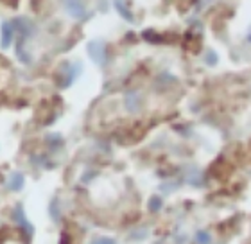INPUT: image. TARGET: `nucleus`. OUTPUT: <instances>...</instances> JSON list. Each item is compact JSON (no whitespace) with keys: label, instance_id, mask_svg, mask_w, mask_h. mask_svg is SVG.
<instances>
[{"label":"nucleus","instance_id":"nucleus-1","mask_svg":"<svg viewBox=\"0 0 251 244\" xmlns=\"http://www.w3.org/2000/svg\"><path fill=\"white\" fill-rule=\"evenodd\" d=\"M88 54L92 56L95 63H102L106 61V52H104V45L102 43H97V42H92L88 43Z\"/></svg>","mask_w":251,"mask_h":244},{"label":"nucleus","instance_id":"nucleus-2","mask_svg":"<svg viewBox=\"0 0 251 244\" xmlns=\"http://www.w3.org/2000/svg\"><path fill=\"white\" fill-rule=\"evenodd\" d=\"M65 5H67V11L70 13V16H74V18H83L84 16L83 0H67Z\"/></svg>","mask_w":251,"mask_h":244},{"label":"nucleus","instance_id":"nucleus-3","mask_svg":"<svg viewBox=\"0 0 251 244\" xmlns=\"http://www.w3.org/2000/svg\"><path fill=\"white\" fill-rule=\"evenodd\" d=\"M61 68L65 70V72H59V78H61V76H65V79H63V81H59V84H61V88H67L68 84H70L74 79H75L77 72H74V67L70 65V63H65Z\"/></svg>","mask_w":251,"mask_h":244},{"label":"nucleus","instance_id":"nucleus-4","mask_svg":"<svg viewBox=\"0 0 251 244\" xmlns=\"http://www.w3.org/2000/svg\"><path fill=\"white\" fill-rule=\"evenodd\" d=\"M13 24H9V22H4L2 24V29H0V36H2V40H0V43H2V47L7 49L9 47L11 40H13Z\"/></svg>","mask_w":251,"mask_h":244},{"label":"nucleus","instance_id":"nucleus-5","mask_svg":"<svg viewBox=\"0 0 251 244\" xmlns=\"http://www.w3.org/2000/svg\"><path fill=\"white\" fill-rule=\"evenodd\" d=\"M126 99H127V101H126V106H127L129 111H136V109L140 108V97H138L135 92H129Z\"/></svg>","mask_w":251,"mask_h":244},{"label":"nucleus","instance_id":"nucleus-6","mask_svg":"<svg viewBox=\"0 0 251 244\" xmlns=\"http://www.w3.org/2000/svg\"><path fill=\"white\" fill-rule=\"evenodd\" d=\"M22 187H24V176H22L20 172H16V174H13L9 180V189H13V190H20Z\"/></svg>","mask_w":251,"mask_h":244},{"label":"nucleus","instance_id":"nucleus-7","mask_svg":"<svg viewBox=\"0 0 251 244\" xmlns=\"http://www.w3.org/2000/svg\"><path fill=\"white\" fill-rule=\"evenodd\" d=\"M115 7H117L119 11H121V15L124 16L126 20H131V22H133V16H131L129 11H127V9L124 7V4H122V0H115Z\"/></svg>","mask_w":251,"mask_h":244},{"label":"nucleus","instance_id":"nucleus-8","mask_svg":"<svg viewBox=\"0 0 251 244\" xmlns=\"http://www.w3.org/2000/svg\"><path fill=\"white\" fill-rule=\"evenodd\" d=\"M92 244H115V241H113V239H108V237H102V239L94 241Z\"/></svg>","mask_w":251,"mask_h":244}]
</instances>
